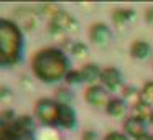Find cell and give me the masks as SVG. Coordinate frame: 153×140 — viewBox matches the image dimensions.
I'll return each mask as SVG.
<instances>
[{"label":"cell","mask_w":153,"mask_h":140,"mask_svg":"<svg viewBox=\"0 0 153 140\" xmlns=\"http://www.w3.org/2000/svg\"><path fill=\"white\" fill-rule=\"evenodd\" d=\"M100 81L104 83V86L110 91H115L117 87L122 84V74L115 68H105L100 74Z\"/></svg>","instance_id":"obj_7"},{"label":"cell","mask_w":153,"mask_h":140,"mask_svg":"<svg viewBox=\"0 0 153 140\" xmlns=\"http://www.w3.org/2000/svg\"><path fill=\"white\" fill-rule=\"evenodd\" d=\"M140 102L146 106H153V83H146L140 92Z\"/></svg>","instance_id":"obj_15"},{"label":"cell","mask_w":153,"mask_h":140,"mask_svg":"<svg viewBox=\"0 0 153 140\" xmlns=\"http://www.w3.org/2000/svg\"><path fill=\"white\" fill-rule=\"evenodd\" d=\"M74 23V20L71 18V15L64 10H59L58 13H54L51 17L50 22V31L53 35H61L64 31L71 30V25Z\"/></svg>","instance_id":"obj_4"},{"label":"cell","mask_w":153,"mask_h":140,"mask_svg":"<svg viewBox=\"0 0 153 140\" xmlns=\"http://www.w3.org/2000/svg\"><path fill=\"white\" fill-rule=\"evenodd\" d=\"M66 81L69 84H79L82 81V74H81V71H69L66 74Z\"/></svg>","instance_id":"obj_16"},{"label":"cell","mask_w":153,"mask_h":140,"mask_svg":"<svg viewBox=\"0 0 153 140\" xmlns=\"http://www.w3.org/2000/svg\"><path fill=\"white\" fill-rule=\"evenodd\" d=\"M125 130H127L128 135L135 137L137 140H140L143 135H146L143 120H138V119H135V117H130V119L125 120Z\"/></svg>","instance_id":"obj_9"},{"label":"cell","mask_w":153,"mask_h":140,"mask_svg":"<svg viewBox=\"0 0 153 140\" xmlns=\"http://www.w3.org/2000/svg\"><path fill=\"white\" fill-rule=\"evenodd\" d=\"M63 127H73L76 124V114L68 104L59 102V112H58V122Z\"/></svg>","instance_id":"obj_8"},{"label":"cell","mask_w":153,"mask_h":140,"mask_svg":"<svg viewBox=\"0 0 153 140\" xmlns=\"http://www.w3.org/2000/svg\"><path fill=\"white\" fill-rule=\"evenodd\" d=\"M133 17H135L133 10H127V8H117L112 13V18L117 25H125L127 22H130Z\"/></svg>","instance_id":"obj_12"},{"label":"cell","mask_w":153,"mask_h":140,"mask_svg":"<svg viewBox=\"0 0 153 140\" xmlns=\"http://www.w3.org/2000/svg\"><path fill=\"white\" fill-rule=\"evenodd\" d=\"M33 71L41 81L53 83L66 73V58L58 50H41L33 58Z\"/></svg>","instance_id":"obj_1"},{"label":"cell","mask_w":153,"mask_h":140,"mask_svg":"<svg viewBox=\"0 0 153 140\" xmlns=\"http://www.w3.org/2000/svg\"><path fill=\"white\" fill-rule=\"evenodd\" d=\"M81 74H82V81L94 83V81H97V77H100L102 71H100L96 64H86V66L81 69Z\"/></svg>","instance_id":"obj_11"},{"label":"cell","mask_w":153,"mask_h":140,"mask_svg":"<svg viewBox=\"0 0 153 140\" xmlns=\"http://www.w3.org/2000/svg\"><path fill=\"white\" fill-rule=\"evenodd\" d=\"M105 110H107V114H110L114 117H120L125 112V104L120 99H110L109 104L105 106Z\"/></svg>","instance_id":"obj_13"},{"label":"cell","mask_w":153,"mask_h":140,"mask_svg":"<svg viewBox=\"0 0 153 140\" xmlns=\"http://www.w3.org/2000/svg\"><path fill=\"white\" fill-rule=\"evenodd\" d=\"M86 101L91 104V106H107L109 104V94L104 87L100 86H91L89 89L86 91Z\"/></svg>","instance_id":"obj_5"},{"label":"cell","mask_w":153,"mask_h":140,"mask_svg":"<svg viewBox=\"0 0 153 140\" xmlns=\"http://www.w3.org/2000/svg\"><path fill=\"white\" fill-rule=\"evenodd\" d=\"M130 53H132L133 58H138V60H143V58L148 56L150 53V45L146 43V41H135V43H132V46H130Z\"/></svg>","instance_id":"obj_10"},{"label":"cell","mask_w":153,"mask_h":140,"mask_svg":"<svg viewBox=\"0 0 153 140\" xmlns=\"http://www.w3.org/2000/svg\"><path fill=\"white\" fill-rule=\"evenodd\" d=\"M152 109H150V106H146V104L143 102H137L135 106H133V117L138 120H145V119H150V115H152Z\"/></svg>","instance_id":"obj_14"},{"label":"cell","mask_w":153,"mask_h":140,"mask_svg":"<svg viewBox=\"0 0 153 140\" xmlns=\"http://www.w3.org/2000/svg\"><path fill=\"white\" fill-rule=\"evenodd\" d=\"M104 140H128V139H127L123 133H120V132H110Z\"/></svg>","instance_id":"obj_19"},{"label":"cell","mask_w":153,"mask_h":140,"mask_svg":"<svg viewBox=\"0 0 153 140\" xmlns=\"http://www.w3.org/2000/svg\"><path fill=\"white\" fill-rule=\"evenodd\" d=\"M89 36L92 40V43L99 45V46H104V45L109 43L112 35H110V30L105 23H94L89 31Z\"/></svg>","instance_id":"obj_6"},{"label":"cell","mask_w":153,"mask_h":140,"mask_svg":"<svg viewBox=\"0 0 153 140\" xmlns=\"http://www.w3.org/2000/svg\"><path fill=\"white\" fill-rule=\"evenodd\" d=\"M73 53H74V56H77V58L86 56V54H87V48H86V45H82V43H76V45L73 46Z\"/></svg>","instance_id":"obj_18"},{"label":"cell","mask_w":153,"mask_h":140,"mask_svg":"<svg viewBox=\"0 0 153 140\" xmlns=\"http://www.w3.org/2000/svg\"><path fill=\"white\" fill-rule=\"evenodd\" d=\"M36 117L45 124H56L58 112H59V102L51 99H41L36 102Z\"/></svg>","instance_id":"obj_3"},{"label":"cell","mask_w":153,"mask_h":140,"mask_svg":"<svg viewBox=\"0 0 153 140\" xmlns=\"http://www.w3.org/2000/svg\"><path fill=\"white\" fill-rule=\"evenodd\" d=\"M146 22H150V23H153V8H150V10H146V15H145Z\"/></svg>","instance_id":"obj_21"},{"label":"cell","mask_w":153,"mask_h":140,"mask_svg":"<svg viewBox=\"0 0 153 140\" xmlns=\"http://www.w3.org/2000/svg\"><path fill=\"white\" fill-rule=\"evenodd\" d=\"M20 30L13 23L0 20V66L12 64L20 56Z\"/></svg>","instance_id":"obj_2"},{"label":"cell","mask_w":153,"mask_h":140,"mask_svg":"<svg viewBox=\"0 0 153 140\" xmlns=\"http://www.w3.org/2000/svg\"><path fill=\"white\" fill-rule=\"evenodd\" d=\"M82 140H97V139H96V133L91 132V130H87V132L82 135Z\"/></svg>","instance_id":"obj_20"},{"label":"cell","mask_w":153,"mask_h":140,"mask_svg":"<svg viewBox=\"0 0 153 140\" xmlns=\"http://www.w3.org/2000/svg\"><path fill=\"white\" fill-rule=\"evenodd\" d=\"M12 99H13V94H12V91L8 87H0V101L8 104Z\"/></svg>","instance_id":"obj_17"}]
</instances>
